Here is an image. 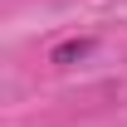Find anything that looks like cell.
<instances>
[{"label":"cell","instance_id":"6da1fadb","mask_svg":"<svg viewBox=\"0 0 127 127\" xmlns=\"http://www.w3.org/2000/svg\"><path fill=\"white\" fill-rule=\"evenodd\" d=\"M93 49V39H68V44H59L54 49V64H68V59H83Z\"/></svg>","mask_w":127,"mask_h":127}]
</instances>
